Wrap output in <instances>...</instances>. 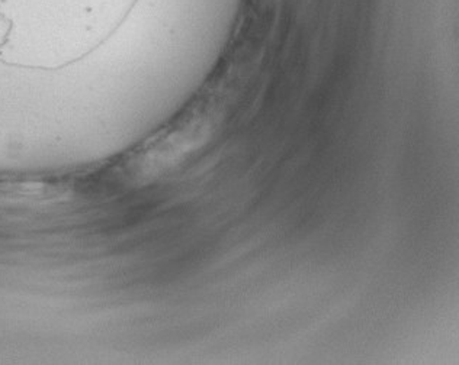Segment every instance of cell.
<instances>
[{
    "label": "cell",
    "instance_id": "cell-1",
    "mask_svg": "<svg viewBox=\"0 0 459 365\" xmlns=\"http://www.w3.org/2000/svg\"><path fill=\"white\" fill-rule=\"evenodd\" d=\"M152 6L153 0H0V135L54 130L65 81Z\"/></svg>",
    "mask_w": 459,
    "mask_h": 365
}]
</instances>
